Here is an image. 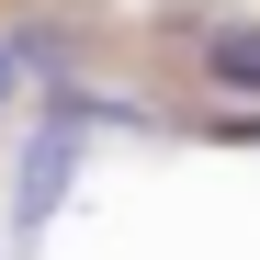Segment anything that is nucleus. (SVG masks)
Returning a JSON list of instances; mask_svg holds the SVG:
<instances>
[{
  "label": "nucleus",
  "mask_w": 260,
  "mask_h": 260,
  "mask_svg": "<svg viewBox=\"0 0 260 260\" xmlns=\"http://www.w3.org/2000/svg\"><path fill=\"white\" fill-rule=\"evenodd\" d=\"M79 124H91V102H57L46 124H34V147H23V192H12V226L34 238L57 215V192H68V147H79Z\"/></svg>",
  "instance_id": "obj_1"
},
{
  "label": "nucleus",
  "mask_w": 260,
  "mask_h": 260,
  "mask_svg": "<svg viewBox=\"0 0 260 260\" xmlns=\"http://www.w3.org/2000/svg\"><path fill=\"white\" fill-rule=\"evenodd\" d=\"M204 79H215V91H260V23L204 34Z\"/></svg>",
  "instance_id": "obj_2"
},
{
  "label": "nucleus",
  "mask_w": 260,
  "mask_h": 260,
  "mask_svg": "<svg viewBox=\"0 0 260 260\" xmlns=\"http://www.w3.org/2000/svg\"><path fill=\"white\" fill-rule=\"evenodd\" d=\"M23 102V46H0V113Z\"/></svg>",
  "instance_id": "obj_3"
}]
</instances>
